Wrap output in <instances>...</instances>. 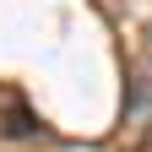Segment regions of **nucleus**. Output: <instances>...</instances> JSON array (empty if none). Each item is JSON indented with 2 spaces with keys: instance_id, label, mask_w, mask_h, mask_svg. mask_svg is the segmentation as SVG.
Masks as SVG:
<instances>
[{
  "instance_id": "nucleus-1",
  "label": "nucleus",
  "mask_w": 152,
  "mask_h": 152,
  "mask_svg": "<svg viewBox=\"0 0 152 152\" xmlns=\"http://www.w3.org/2000/svg\"><path fill=\"white\" fill-rule=\"evenodd\" d=\"M6 130H11V136H33V130H38V120H33L22 103H11V125H6Z\"/></svg>"
}]
</instances>
